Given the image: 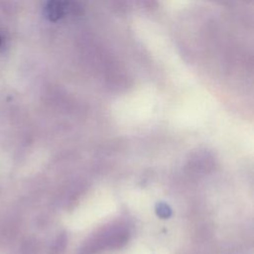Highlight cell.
<instances>
[{
  "mask_svg": "<svg viewBox=\"0 0 254 254\" xmlns=\"http://www.w3.org/2000/svg\"><path fill=\"white\" fill-rule=\"evenodd\" d=\"M76 8V5L70 0H48L44 13L50 21L56 22Z\"/></svg>",
  "mask_w": 254,
  "mask_h": 254,
  "instance_id": "1",
  "label": "cell"
},
{
  "mask_svg": "<svg viewBox=\"0 0 254 254\" xmlns=\"http://www.w3.org/2000/svg\"><path fill=\"white\" fill-rule=\"evenodd\" d=\"M1 42H2V38H1V36H0V45H1Z\"/></svg>",
  "mask_w": 254,
  "mask_h": 254,
  "instance_id": "2",
  "label": "cell"
}]
</instances>
